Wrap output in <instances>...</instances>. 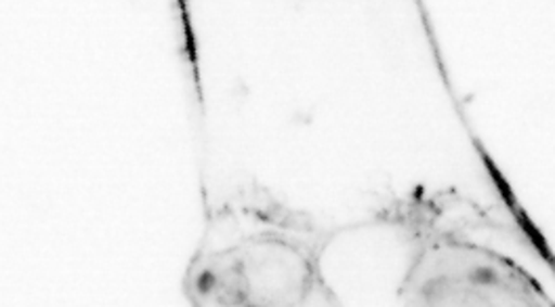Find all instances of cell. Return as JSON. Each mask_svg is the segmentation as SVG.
I'll return each mask as SVG.
<instances>
[{
	"mask_svg": "<svg viewBox=\"0 0 555 307\" xmlns=\"http://www.w3.org/2000/svg\"><path fill=\"white\" fill-rule=\"evenodd\" d=\"M312 264L282 240H255L241 248L230 273V302L293 307L312 284Z\"/></svg>",
	"mask_w": 555,
	"mask_h": 307,
	"instance_id": "cell-1",
	"label": "cell"
},
{
	"mask_svg": "<svg viewBox=\"0 0 555 307\" xmlns=\"http://www.w3.org/2000/svg\"><path fill=\"white\" fill-rule=\"evenodd\" d=\"M486 272L488 261L482 255L459 246H436L418 259L409 282L415 293H421L440 284H478L492 280Z\"/></svg>",
	"mask_w": 555,
	"mask_h": 307,
	"instance_id": "cell-2",
	"label": "cell"
},
{
	"mask_svg": "<svg viewBox=\"0 0 555 307\" xmlns=\"http://www.w3.org/2000/svg\"><path fill=\"white\" fill-rule=\"evenodd\" d=\"M411 307H490L476 284H440L415 293Z\"/></svg>",
	"mask_w": 555,
	"mask_h": 307,
	"instance_id": "cell-3",
	"label": "cell"
},
{
	"mask_svg": "<svg viewBox=\"0 0 555 307\" xmlns=\"http://www.w3.org/2000/svg\"><path fill=\"white\" fill-rule=\"evenodd\" d=\"M476 289L485 295V299L490 304V307H534L530 306V302L524 299L516 291L499 284L494 278L478 282Z\"/></svg>",
	"mask_w": 555,
	"mask_h": 307,
	"instance_id": "cell-4",
	"label": "cell"
},
{
	"mask_svg": "<svg viewBox=\"0 0 555 307\" xmlns=\"http://www.w3.org/2000/svg\"><path fill=\"white\" fill-rule=\"evenodd\" d=\"M293 307H341V304L335 297V293L320 278H313L308 291L301 295V299Z\"/></svg>",
	"mask_w": 555,
	"mask_h": 307,
	"instance_id": "cell-5",
	"label": "cell"
},
{
	"mask_svg": "<svg viewBox=\"0 0 555 307\" xmlns=\"http://www.w3.org/2000/svg\"><path fill=\"white\" fill-rule=\"evenodd\" d=\"M217 307H253L248 306V304H243V302H219V306Z\"/></svg>",
	"mask_w": 555,
	"mask_h": 307,
	"instance_id": "cell-6",
	"label": "cell"
}]
</instances>
